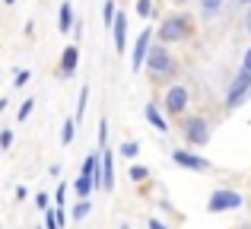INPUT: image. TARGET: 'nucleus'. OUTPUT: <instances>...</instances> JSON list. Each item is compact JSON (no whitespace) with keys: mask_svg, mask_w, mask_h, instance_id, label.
<instances>
[{"mask_svg":"<svg viewBox=\"0 0 251 229\" xmlns=\"http://www.w3.org/2000/svg\"><path fill=\"white\" fill-rule=\"evenodd\" d=\"M74 137H76V121H74V118H67V121H64V127H61V143H64V147H70V143H74Z\"/></svg>","mask_w":251,"mask_h":229,"instance_id":"14","label":"nucleus"},{"mask_svg":"<svg viewBox=\"0 0 251 229\" xmlns=\"http://www.w3.org/2000/svg\"><path fill=\"white\" fill-rule=\"evenodd\" d=\"M38 229H42V226H38Z\"/></svg>","mask_w":251,"mask_h":229,"instance_id":"37","label":"nucleus"},{"mask_svg":"<svg viewBox=\"0 0 251 229\" xmlns=\"http://www.w3.org/2000/svg\"><path fill=\"white\" fill-rule=\"evenodd\" d=\"M188 102H191V93L181 83H172L166 89V96H162V108H166V115H172V118H181L188 112Z\"/></svg>","mask_w":251,"mask_h":229,"instance_id":"4","label":"nucleus"},{"mask_svg":"<svg viewBox=\"0 0 251 229\" xmlns=\"http://www.w3.org/2000/svg\"><path fill=\"white\" fill-rule=\"evenodd\" d=\"M29 80H32V74H29V70H16V74H13V86H16V89H23Z\"/></svg>","mask_w":251,"mask_h":229,"instance_id":"24","label":"nucleus"},{"mask_svg":"<svg viewBox=\"0 0 251 229\" xmlns=\"http://www.w3.org/2000/svg\"><path fill=\"white\" fill-rule=\"evenodd\" d=\"M248 96H251V74L239 70V74L232 76V83H229V89H226V112L239 108L242 102L248 99Z\"/></svg>","mask_w":251,"mask_h":229,"instance_id":"5","label":"nucleus"},{"mask_svg":"<svg viewBox=\"0 0 251 229\" xmlns=\"http://www.w3.org/2000/svg\"><path fill=\"white\" fill-rule=\"evenodd\" d=\"M89 213H92V204H89V201H80V204L74 207V220H86Z\"/></svg>","mask_w":251,"mask_h":229,"instance_id":"22","label":"nucleus"},{"mask_svg":"<svg viewBox=\"0 0 251 229\" xmlns=\"http://www.w3.org/2000/svg\"><path fill=\"white\" fill-rule=\"evenodd\" d=\"M57 29H61L64 35L74 29V3H70V0H64L61 10H57Z\"/></svg>","mask_w":251,"mask_h":229,"instance_id":"13","label":"nucleus"},{"mask_svg":"<svg viewBox=\"0 0 251 229\" xmlns=\"http://www.w3.org/2000/svg\"><path fill=\"white\" fill-rule=\"evenodd\" d=\"M96 166H99V150L86 156V162H83V169H80V178H89V181H92V172H96Z\"/></svg>","mask_w":251,"mask_h":229,"instance_id":"15","label":"nucleus"},{"mask_svg":"<svg viewBox=\"0 0 251 229\" xmlns=\"http://www.w3.org/2000/svg\"><path fill=\"white\" fill-rule=\"evenodd\" d=\"M150 229H169V223H162L159 217H150V223H147Z\"/></svg>","mask_w":251,"mask_h":229,"instance_id":"30","label":"nucleus"},{"mask_svg":"<svg viewBox=\"0 0 251 229\" xmlns=\"http://www.w3.org/2000/svg\"><path fill=\"white\" fill-rule=\"evenodd\" d=\"M172 162L181 169H191V172H210V162L201 153H191V150H172Z\"/></svg>","mask_w":251,"mask_h":229,"instance_id":"8","label":"nucleus"},{"mask_svg":"<svg viewBox=\"0 0 251 229\" xmlns=\"http://www.w3.org/2000/svg\"><path fill=\"white\" fill-rule=\"evenodd\" d=\"M35 207H38L42 213L48 210V194H45V191H38V194H35Z\"/></svg>","mask_w":251,"mask_h":229,"instance_id":"29","label":"nucleus"},{"mask_svg":"<svg viewBox=\"0 0 251 229\" xmlns=\"http://www.w3.org/2000/svg\"><path fill=\"white\" fill-rule=\"evenodd\" d=\"M64 198H67V185H57V191H54V210H64Z\"/></svg>","mask_w":251,"mask_h":229,"instance_id":"25","label":"nucleus"},{"mask_svg":"<svg viewBox=\"0 0 251 229\" xmlns=\"http://www.w3.org/2000/svg\"><path fill=\"white\" fill-rule=\"evenodd\" d=\"M10 147H13V130L3 127L0 130V150H10Z\"/></svg>","mask_w":251,"mask_h":229,"instance_id":"28","label":"nucleus"},{"mask_svg":"<svg viewBox=\"0 0 251 229\" xmlns=\"http://www.w3.org/2000/svg\"><path fill=\"white\" fill-rule=\"evenodd\" d=\"M242 204H245V198H242L239 191H232V188H220V191L210 194L207 210L210 213H229V210H239Z\"/></svg>","mask_w":251,"mask_h":229,"instance_id":"6","label":"nucleus"},{"mask_svg":"<svg viewBox=\"0 0 251 229\" xmlns=\"http://www.w3.org/2000/svg\"><path fill=\"white\" fill-rule=\"evenodd\" d=\"M143 67H147L150 74L156 76V80H172V76H178V61L172 57V51L166 48V45H159V42L150 45Z\"/></svg>","mask_w":251,"mask_h":229,"instance_id":"2","label":"nucleus"},{"mask_svg":"<svg viewBox=\"0 0 251 229\" xmlns=\"http://www.w3.org/2000/svg\"><path fill=\"white\" fill-rule=\"evenodd\" d=\"M242 70H245V74H251V48L245 51V57H242Z\"/></svg>","mask_w":251,"mask_h":229,"instance_id":"31","label":"nucleus"},{"mask_svg":"<svg viewBox=\"0 0 251 229\" xmlns=\"http://www.w3.org/2000/svg\"><path fill=\"white\" fill-rule=\"evenodd\" d=\"M3 3H6V6H13V3H16V0H3Z\"/></svg>","mask_w":251,"mask_h":229,"instance_id":"34","label":"nucleus"},{"mask_svg":"<svg viewBox=\"0 0 251 229\" xmlns=\"http://www.w3.org/2000/svg\"><path fill=\"white\" fill-rule=\"evenodd\" d=\"M99 162H102V191H115V156H111V150H99Z\"/></svg>","mask_w":251,"mask_h":229,"instance_id":"11","label":"nucleus"},{"mask_svg":"<svg viewBox=\"0 0 251 229\" xmlns=\"http://www.w3.org/2000/svg\"><path fill=\"white\" fill-rule=\"evenodd\" d=\"M194 29H197L194 16H188V13H169V16L153 29V42H159V45H166V48H169L172 42L178 45V42H184V38H191V35H194Z\"/></svg>","mask_w":251,"mask_h":229,"instance_id":"1","label":"nucleus"},{"mask_svg":"<svg viewBox=\"0 0 251 229\" xmlns=\"http://www.w3.org/2000/svg\"><path fill=\"white\" fill-rule=\"evenodd\" d=\"M178 130H181V137H184L188 147H207V143H210V121H207V118H201V115L184 118Z\"/></svg>","mask_w":251,"mask_h":229,"instance_id":"3","label":"nucleus"},{"mask_svg":"<svg viewBox=\"0 0 251 229\" xmlns=\"http://www.w3.org/2000/svg\"><path fill=\"white\" fill-rule=\"evenodd\" d=\"M223 3H226V0H201V13H203V16H213Z\"/></svg>","mask_w":251,"mask_h":229,"instance_id":"21","label":"nucleus"},{"mask_svg":"<svg viewBox=\"0 0 251 229\" xmlns=\"http://www.w3.org/2000/svg\"><path fill=\"white\" fill-rule=\"evenodd\" d=\"M105 140H108V121H99V150H105Z\"/></svg>","mask_w":251,"mask_h":229,"instance_id":"27","label":"nucleus"},{"mask_svg":"<svg viewBox=\"0 0 251 229\" xmlns=\"http://www.w3.org/2000/svg\"><path fill=\"white\" fill-rule=\"evenodd\" d=\"M42 229H61L57 226V213H54V207H48V210H45V226Z\"/></svg>","mask_w":251,"mask_h":229,"instance_id":"26","label":"nucleus"},{"mask_svg":"<svg viewBox=\"0 0 251 229\" xmlns=\"http://www.w3.org/2000/svg\"><path fill=\"white\" fill-rule=\"evenodd\" d=\"M248 29H251V6H248Z\"/></svg>","mask_w":251,"mask_h":229,"instance_id":"33","label":"nucleus"},{"mask_svg":"<svg viewBox=\"0 0 251 229\" xmlns=\"http://www.w3.org/2000/svg\"><path fill=\"white\" fill-rule=\"evenodd\" d=\"M239 3H245V6H251V0H239Z\"/></svg>","mask_w":251,"mask_h":229,"instance_id":"35","label":"nucleus"},{"mask_svg":"<svg viewBox=\"0 0 251 229\" xmlns=\"http://www.w3.org/2000/svg\"><path fill=\"white\" fill-rule=\"evenodd\" d=\"M16 198L25 201V198H29V188H25V185H16Z\"/></svg>","mask_w":251,"mask_h":229,"instance_id":"32","label":"nucleus"},{"mask_svg":"<svg viewBox=\"0 0 251 229\" xmlns=\"http://www.w3.org/2000/svg\"><path fill=\"white\" fill-rule=\"evenodd\" d=\"M127 178H130V181H137V185H143V181L150 178V169H147V166H134V169L127 172Z\"/></svg>","mask_w":251,"mask_h":229,"instance_id":"19","label":"nucleus"},{"mask_svg":"<svg viewBox=\"0 0 251 229\" xmlns=\"http://www.w3.org/2000/svg\"><path fill=\"white\" fill-rule=\"evenodd\" d=\"M156 13V6H153V0H137V16H143V19H150Z\"/></svg>","mask_w":251,"mask_h":229,"instance_id":"20","label":"nucleus"},{"mask_svg":"<svg viewBox=\"0 0 251 229\" xmlns=\"http://www.w3.org/2000/svg\"><path fill=\"white\" fill-rule=\"evenodd\" d=\"M150 45H153V25H147V29L137 35V42H134V51H130V70H134V74L143 70V61H147Z\"/></svg>","mask_w":251,"mask_h":229,"instance_id":"7","label":"nucleus"},{"mask_svg":"<svg viewBox=\"0 0 251 229\" xmlns=\"http://www.w3.org/2000/svg\"><path fill=\"white\" fill-rule=\"evenodd\" d=\"M111 38H115V51L124 54L127 51V13L118 10L115 13V23H111Z\"/></svg>","mask_w":251,"mask_h":229,"instance_id":"10","label":"nucleus"},{"mask_svg":"<svg viewBox=\"0 0 251 229\" xmlns=\"http://www.w3.org/2000/svg\"><path fill=\"white\" fill-rule=\"evenodd\" d=\"M32 108H35V99H25L23 105H19V112H16V118L19 121H29V115H32Z\"/></svg>","mask_w":251,"mask_h":229,"instance_id":"23","label":"nucleus"},{"mask_svg":"<svg viewBox=\"0 0 251 229\" xmlns=\"http://www.w3.org/2000/svg\"><path fill=\"white\" fill-rule=\"evenodd\" d=\"M76 67H80V48H76V45H67V48L61 51V64H57V76H61V80H70V76L76 74Z\"/></svg>","mask_w":251,"mask_h":229,"instance_id":"9","label":"nucleus"},{"mask_svg":"<svg viewBox=\"0 0 251 229\" xmlns=\"http://www.w3.org/2000/svg\"><path fill=\"white\" fill-rule=\"evenodd\" d=\"M115 13H118L115 0H105V6H102V23H105V29H108V32H111V23H115Z\"/></svg>","mask_w":251,"mask_h":229,"instance_id":"17","label":"nucleus"},{"mask_svg":"<svg viewBox=\"0 0 251 229\" xmlns=\"http://www.w3.org/2000/svg\"><path fill=\"white\" fill-rule=\"evenodd\" d=\"M118 229H130V226H127V223H121V226H118Z\"/></svg>","mask_w":251,"mask_h":229,"instance_id":"36","label":"nucleus"},{"mask_svg":"<svg viewBox=\"0 0 251 229\" xmlns=\"http://www.w3.org/2000/svg\"><path fill=\"white\" fill-rule=\"evenodd\" d=\"M143 115H147V121L153 124L159 134H169V121H166V115L159 112V105L156 102H147V108H143Z\"/></svg>","mask_w":251,"mask_h":229,"instance_id":"12","label":"nucleus"},{"mask_svg":"<svg viewBox=\"0 0 251 229\" xmlns=\"http://www.w3.org/2000/svg\"><path fill=\"white\" fill-rule=\"evenodd\" d=\"M118 153H121V156H127V159H137V156H140V143H137V140H121Z\"/></svg>","mask_w":251,"mask_h":229,"instance_id":"16","label":"nucleus"},{"mask_svg":"<svg viewBox=\"0 0 251 229\" xmlns=\"http://www.w3.org/2000/svg\"><path fill=\"white\" fill-rule=\"evenodd\" d=\"M86 102H89V86H83L80 89V102H76V127H80V121H83V115H86Z\"/></svg>","mask_w":251,"mask_h":229,"instance_id":"18","label":"nucleus"}]
</instances>
